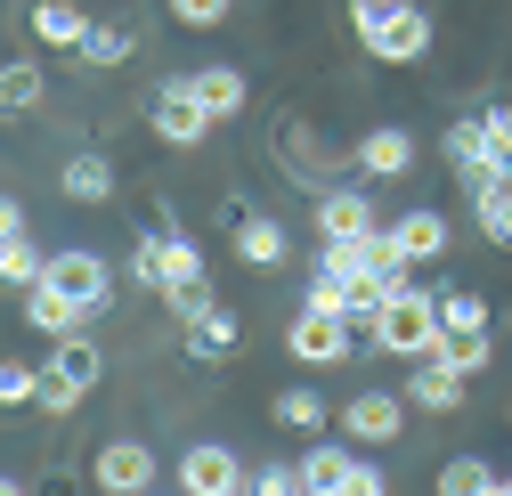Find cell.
Here are the masks:
<instances>
[{
  "label": "cell",
  "instance_id": "6da1fadb",
  "mask_svg": "<svg viewBox=\"0 0 512 496\" xmlns=\"http://www.w3.org/2000/svg\"><path fill=\"white\" fill-rule=\"evenodd\" d=\"M350 33L374 66H415L431 49V17L423 0H350Z\"/></svg>",
  "mask_w": 512,
  "mask_h": 496
},
{
  "label": "cell",
  "instance_id": "7a4b0ae2",
  "mask_svg": "<svg viewBox=\"0 0 512 496\" xmlns=\"http://www.w3.org/2000/svg\"><path fill=\"white\" fill-rule=\"evenodd\" d=\"M98 375H106V350L90 342V326L82 334H49V366H41V415H74L90 391H98Z\"/></svg>",
  "mask_w": 512,
  "mask_h": 496
},
{
  "label": "cell",
  "instance_id": "3957f363",
  "mask_svg": "<svg viewBox=\"0 0 512 496\" xmlns=\"http://www.w3.org/2000/svg\"><path fill=\"white\" fill-rule=\"evenodd\" d=\"M171 318H179V350L196 358V366H220V358L244 342V318H236L228 301H212V285L171 293Z\"/></svg>",
  "mask_w": 512,
  "mask_h": 496
},
{
  "label": "cell",
  "instance_id": "277c9868",
  "mask_svg": "<svg viewBox=\"0 0 512 496\" xmlns=\"http://www.w3.org/2000/svg\"><path fill=\"white\" fill-rule=\"evenodd\" d=\"M366 342H374L382 358H423V350L439 342V293H423V285H399L391 301L374 309Z\"/></svg>",
  "mask_w": 512,
  "mask_h": 496
},
{
  "label": "cell",
  "instance_id": "5b68a950",
  "mask_svg": "<svg viewBox=\"0 0 512 496\" xmlns=\"http://www.w3.org/2000/svg\"><path fill=\"white\" fill-rule=\"evenodd\" d=\"M131 277H139L155 301H171V293H187V285H204V244L179 236V228H155V236H139Z\"/></svg>",
  "mask_w": 512,
  "mask_h": 496
},
{
  "label": "cell",
  "instance_id": "8992f818",
  "mask_svg": "<svg viewBox=\"0 0 512 496\" xmlns=\"http://www.w3.org/2000/svg\"><path fill=\"white\" fill-rule=\"evenodd\" d=\"M147 131H155L163 147H204V139H212V114H204V98H196L187 74H171V82L147 90Z\"/></svg>",
  "mask_w": 512,
  "mask_h": 496
},
{
  "label": "cell",
  "instance_id": "52a82bcc",
  "mask_svg": "<svg viewBox=\"0 0 512 496\" xmlns=\"http://www.w3.org/2000/svg\"><path fill=\"white\" fill-rule=\"evenodd\" d=\"M358 342H366V334L342 318V309H309V301L293 309V326H285V350H293L301 366H342Z\"/></svg>",
  "mask_w": 512,
  "mask_h": 496
},
{
  "label": "cell",
  "instance_id": "ba28073f",
  "mask_svg": "<svg viewBox=\"0 0 512 496\" xmlns=\"http://www.w3.org/2000/svg\"><path fill=\"white\" fill-rule=\"evenodd\" d=\"M334 423H342V440H358V448H391L407 431V391H358V399L334 407Z\"/></svg>",
  "mask_w": 512,
  "mask_h": 496
},
{
  "label": "cell",
  "instance_id": "9c48e42d",
  "mask_svg": "<svg viewBox=\"0 0 512 496\" xmlns=\"http://www.w3.org/2000/svg\"><path fill=\"white\" fill-rule=\"evenodd\" d=\"M41 285L74 293V301H90V309L114 301V269H106V253H90V244H57V253L41 261Z\"/></svg>",
  "mask_w": 512,
  "mask_h": 496
},
{
  "label": "cell",
  "instance_id": "30bf717a",
  "mask_svg": "<svg viewBox=\"0 0 512 496\" xmlns=\"http://www.w3.org/2000/svg\"><path fill=\"white\" fill-rule=\"evenodd\" d=\"M155 480H163V464H155L147 440H106L90 456V488H106V496H147Z\"/></svg>",
  "mask_w": 512,
  "mask_h": 496
},
{
  "label": "cell",
  "instance_id": "8fae6325",
  "mask_svg": "<svg viewBox=\"0 0 512 496\" xmlns=\"http://www.w3.org/2000/svg\"><path fill=\"white\" fill-rule=\"evenodd\" d=\"M179 488H187V496H236V488H244V456H236L228 440L179 448Z\"/></svg>",
  "mask_w": 512,
  "mask_h": 496
},
{
  "label": "cell",
  "instance_id": "7c38bea8",
  "mask_svg": "<svg viewBox=\"0 0 512 496\" xmlns=\"http://www.w3.org/2000/svg\"><path fill=\"white\" fill-rule=\"evenodd\" d=\"M447 163H456V179H464V188H472V179H488L496 163H504V139H496V122L488 114H464V122H447Z\"/></svg>",
  "mask_w": 512,
  "mask_h": 496
},
{
  "label": "cell",
  "instance_id": "4fadbf2b",
  "mask_svg": "<svg viewBox=\"0 0 512 496\" xmlns=\"http://www.w3.org/2000/svg\"><path fill=\"white\" fill-rule=\"evenodd\" d=\"M350 171H366L374 188H382V179H407V171H415V131H399V122H374V131L350 147Z\"/></svg>",
  "mask_w": 512,
  "mask_h": 496
},
{
  "label": "cell",
  "instance_id": "5bb4252c",
  "mask_svg": "<svg viewBox=\"0 0 512 496\" xmlns=\"http://www.w3.org/2000/svg\"><path fill=\"white\" fill-rule=\"evenodd\" d=\"M366 228H382L366 188H342V179H334V188H317V236H326V244H358Z\"/></svg>",
  "mask_w": 512,
  "mask_h": 496
},
{
  "label": "cell",
  "instance_id": "9a60e30c",
  "mask_svg": "<svg viewBox=\"0 0 512 496\" xmlns=\"http://www.w3.org/2000/svg\"><path fill=\"white\" fill-rule=\"evenodd\" d=\"M391 236H399V261H407V269H423V261H447V244H456V228H447V212H439V204H415V212H399V220H391Z\"/></svg>",
  "mask_w": 512,
  "mask_h": 496
},
{
  "label": "cell",
  "instance_id": "2e32d148",
  "mask_svg": "<svg viewBox=\"0 0 512 496\" xmlns=\"http://www.w3.org/2000/svg\"><path fill=\"white\" fill-rule=\"evenodd\" d=\"M472 212H480V236L496 244V253H512V155L488 179H472Z\"/></svg>",
  "mask_w": 512,
  "mask_h": 496
},
{
  "label": "cell",
  "instance_id": "e0dca14e",
  "mask_svg": "<svg viewBox=\"0 0 512 496\" xmlns=\"http://www.w3.org/2000/svg\"><path fill=\"white\" fill-rule=\"evenodd\" d=\"M236 261H244V269H285V261H293L285 220H269V212H236Z\"/></svg>",
  "mask_w": 512,
  "mask_h": 496
},
{
  "label": "cell",
  "instance_id": "ac0fdd59",
  "mask_svg": "<svg viewBox=\"0 0 512 496\" xmlns=\"http://www.w3.org/2000/svg\"><path fill=\"white\" fill-rule=\"evenodd\" d=\"M90 318H98L90 301H74V293H57V285H41V277L25 285V326H33V334H82Z\"/></svg>",
  "mask_w": 512,
  "mask_h": 496
},
{
  "label": "cell",
  "instance_id": "d6986e66",
  "mask_svg": "<svg viewBox=\"0 0 512 496\" xmlns=\"http://www.w3.org/2000/svg\"><path fill=\"white\" fill-rule=\"evenodd\" d=\"M423 358H439V366H456V375L472 383L480 366H496V326H439V342H431Z\"/></svg>",
  "mask_w": 512,
  "mask_h": 496
},
{
  "label": "cell",
  "instance_id": "ffe728a7",
  "mask_svg": "<svg viewBox=\"0 0 512 496\" xmlns=\"http://www.w3.org/2000/svg\"><path fill=\"white\" fill-rule=\"evenodd\" d=\"M33 106H49V74H41V57H0V122H25Z\"/></svg>",
  "mask_w": 512,
  "mask_h": 496
},
{
  "label": "cell",
  "instance_id": "44dd1931",
  "mask_svg": "<svg viewBox=\"0 0 512 496\" xmlns=\"http://www.w3.org/2000/svg\"><path fill=\"white\" fill-rule=\"evenodd\" d=\"M464 375H456V366H439V358H415L407 366V407H431V415H456L464 407Z\"/></svg>",
  "mask_w": 512,
  "mask_h": 496
},
{
  "label": "cell",
  "instance_id": "7402d4cb",
  "mask_svg": "<svg viewBox=\"0 0 512 496\" xmlns=\"http://www.w3.org/2000/svg\"><path fill=\"white\" fill-rule=\"evenodd\" d=\"M25 33L41 41V49H82V33H90V9H74V0H33L25 9Z\"/></svg>",
  "mask_w": 512,
  "mask_h": 496
},
{
  "label": "cell",
  "instance_id": "603a6c76",
  "mask_svg": "<svg viewBox=\"0 0 512 496\" xmlns=\"http://www.w3.org/2000/svg\"><path fill=\"white\" fill-rule=\"evenodd\" d=\"M350 464H358V456H350L342 440H309L301 464H293V472H301V496H342V488H350Z\"/></svg>",
  "mask_w": 512,
  "mask_h": 496
},
{
  "label": "cell",
  "instance_id": "cb8c5ba5",
  "mask_svg": "<svg viewBox=\"0 0 512 496\" xmlns=\"http://www.w3.org/2000/svg\"><path fill=\"white\" fill-rule=\"evenodd\" d=\"M187 82H196V98H204V114H212V122H236V114H244V98H252L244 66H196Z\"/></svg>",
  "mask_w": 512,
  "mask_h": 496
},
{
  "label": "cell",
  "instance_id": "d4e9b609",
  "mask_svg": "<svg viewBox=\"0 0 512 496\" xmlns=\"http://www.w3.org/2000/svg\"><path fill=\"white\" fill-rule=\"evenodd\" d=\"M269 415H277V431H301V440H317V431L334 423V407H326V391H309V383H285V391L269 399Z\"/></svg>",
  "mask_w": 512,
  "mask_h": 496
},
{
  "label": "cell",
  "instance_id": "484cf974",
  "mask_svg": "<svg viewBox=\"0 0 512 496\" xmlns=\"http://www.w3.org/2000/svg\"><path fill=\"white\" fill-rule=\"evenodd\" d=\"M74 57H82V66H98V74H114V66H131V57H139V33H131V25H98V17H90V33H82V49H74Z\"/></svg>",
  "mask_w": 512,
  "mask_h": 496
},
{
  "label": "cell",
  "instance_id": "4316f807",
  "mask_svg": "<svg viewBox=\"0 0 512 496\" xmlns=\"http://www.w3.org/2000/svg\"><path fill=\"white\" fill-rule=\"evenodd\" d=\"M57 188H66V196H74V204H114V163H106V155H90V147H82V155H74V163H66V171H57Z\"/></svg>",
  "mask_w": 512,
  "mask_h": 496
},
{
  "label": "cell",
  "instance_id": "83f0119b",
  "mask_svg": "<svg viewBox=\"0 0 512 496\" xmlns=\"http://www.w3.org/2000/svg\"><path fill=\"white\" fill-rule=\"evenodd\" d=\"M504 472L488 456H456V464H439V496H496Z\"/></svg>",
  "mask_w": 512,
  "mask_h": 496
},
{
  "label": "cell",
  "instance_id": "f1b7e54d",
  "mask_svg": "<svg viewBox=\"0 0 512 496\" xmlns=\"http://www.w3.org/2000/svg\"><path fill=\"white\" fill-rule=\"evenodd\" d=\"M41 261H49V253H41L33 236H0V285H17V293H25V285L41 277Z\"/></svg>",
  "mask_w": 512,
  "mask_h": 496
},
{
  "label": "cell",
  "instance_id": "f546056e",
  "mask_svg": "<svg viewBox=\"0 0 512 496\" xmlns=\"http://www.w3.org/2000/svg\"><path fill=\"white\" fill-rule=\"evenodd\" d=\"M439 326H496V309H488V293L456 285V293H439Z\"/></svg>",
  "mask_w": 512,
  "mask_h": 496
},
{
  "label": "cell",
  "instance_id": "4dcf8cb0",
  "mask_svg": "<svg viewBox=\"0 0 512 496\" xmlns=\"http://www.w3.org/2000/svg\"><path fill=\"white\" fill-rule=\"evenodd\" d=\"M33 399H41V366L0 358V407H33Z\"/></svg>",
  "mask_w": 512,
  "mask_h": 496
},
{
  "label": "cell",
  "instance_id": "1f68e13d",
  "mask_svg": "<svg viewBox=\"0 0 512 496\" xmlns=\"http://www.w3.org/2000/svg\"><path fill=\"white\" fill-rule=\"evenodd\" d=\"M163 9H171L179 25H196V33H212V25H228V17H236V0H163Z\"/></svg>",
  "mask_w": 512,
  "mask_h": 496
},
{
  "label": "cell",
  "instance_id": "d6a6232c",
  "mask_svg": "<svg viewBox=\"0 0 512 496\" xmlns=\"http://www.w3.org/2000/svg\"><path fill=\"white\" fill-rule=\"evenodd\" d=\"M252 496H301V472L293 464H261L252 472Z\"/></svg>",
  "mask_w": 512,
  "mask_h": 496
},
{
  "label": "cell",
  "instance_id": "836d02e7",
  "mask_svg": "<svg viewBox=\"0 0 512 496\" xmlns=\"http://www.w3.org/2000/svg\"><path fill=\"white\" fill-rule=\"evenodd\" d=\"M342 496H391V480H382V464H366V456H358V464H350V488H342Z\"/></svg>",
  "mask_w": 512,
  "mask_h": 496
},
{
  "label": "cell",
  "instance_id": "e575fe53",
  "mask_svg": "<svg viewBox=\"0 0 512 496\" xmlns=\"http://www.w3.org/2000/svg\"><path fill=\"white\" fill-rule=\"evenodd\" d=\"M0 236H25V204L17 196H0Z\"/></svg>",
  "mask_w": 512,
  "mask_h": 496
},
{
  "label": "cell",
  "instance_id": "d590c367",
  "mask_svg": "<svg viewBox=\"0 0 512 496\" xmlns=\"http://www.w3.org/2000/svg\"><path fill=\"white\" fill-rule=\"evenodd\" d=\"M488 122H496V139H504V155H512V106H488Z\"/></svg>",
  "mask_w": 512,
  "mask_h": 496
},
{
  "label": "cell",
  "instance_id": "8d00e7d4",
  "mask_svg": "<svg viewBox=\"0 0 512 496\" xmlns=\"http://www.w3.org/2000/svg\"><path fill=\"white\" fill-rule=\"evenodd\" d=\"M496 496H512V472H504V488H496Z\"/></svg>",
  "mask_w": 512,
  "mask_h": 496
},
{
  "label": "cell",
  "instance_id": "74e56055",
  "mask_svg": "<svg viewBox=\"0 0 512 496\" xmlns=\"http://www.w3.org/2000/svg\"><path fill=\"white\" fill-rule=\"evenodd\" d=\"M504 423H512V399H504Z\"/></svg>",
  "mask_w": 512,
  "mask_h": 496
}]
</instances>
